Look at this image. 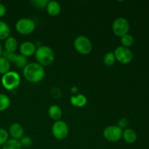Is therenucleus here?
I'll return each mask as SVG.
<instances>
[{
    "label": "nucleus",
    "instance_id": "obj_22",
    "mask_svg": "<svg viewBox=\"0 0 149 149\" xmlns=\"http://www.w3.org/2000/svg\"><path fill=\"white\" fill-rule=\"evenodd\" d=\"M115 61H116V58H115L114 54L112 52H107L104 55V57H103V63L107 66H111V65H113L114 64Z\"/></svg>",
    "mask_w": 149,
    "mask_h": 149
},
{
    "label": "nucleus",
    "instance_id": "obj_28",
    "mask_svg": "<svg viewBox=\"0 0 149 149\" xmlns=\"http://www.w3.org/2000/svg\"><path fill=\"white\" fill-rule=\"evenodd\" d=\"M128 125V121L127 119H126L125 118H122V119H119V122H118V125L119 127L122 128L123 130V128H125Z\"/></svg>",
    "mask_w": 149,
    "mask_h": 149
},
{
    "label": "nucleus",
    "instance_id": "obj_30",
    "mask_svg": "<svg viewBox=\"0 0 149 149\" xmlns=\"http://www.w3.org/2000/svg\"><path fill=\"white\" fill-rule=\"evenodd\" d=\"M2 52H3L2 47H1V44L0 43V57H1V55H2Z\"/></svg>",
    "mask_w": 149,
    "mask_h": 149
},
{
    "label": "nucleus",
    "instance_id": "obj_23",
    "mask_svg": "<svg viewBox=\"0 0 149 149\" xmlns=\"http://www.w3.org/2000/svg\"><path fill=\"white\" fill-rule=\"evenodd\" d=\"M121 42H122V46L128 48L134 44V38L132 35L126 34L121 37Z\"/></svg>",
    "mask_w": 149,
    "mask_h": 149
},
{
    "label": "nucleus",
    "instance_id": "obj_5",
    "mask_svg": "<svg viewBox=\"0 0 149 149\" xmlns=\"http://www.w3.org/2000/svg\"><path fill=\"white\" fill-rule=\"evenodd\" d=\"M113 33L119 37L128 34L130 31V23L125 17H117L112 24Z\"/></svg>",
    "mask_w": 149,
    "mask_h": 149
},
{
    "label": "nucleus",
    "instance_id": "obj_17",
    "mask_svg": "<svg viewBox=\"0 0 149 149\" xmlns=\"http://www.w3.org/2000/svg\"><path fill=\"white\" fill-rule=\"evenodd\" d=\"M10 35V29L7 23L0 20V41L6 40Z\"/></svg>",
    "mask_w": 149,
    "mask_h": 149
},
{
    "label": "nucleus",
    "instance_id": "obj_31",
    "mask_svg": "<svg viewBox=\"0 0 149 149\" xmlns=\"http://www.w3.org/2000/svg\"><path fill=\"white\" fill-rule=\"evenodd\" d=\"M0 149H1V148H0Z\"/></svg>",
    "mask_w": 149,
    "mask_h": 149
},
{
    "label": "nucleus",
    "instance_id": "obj_18",
    "mask_svg": "<svg viewBox=\"0 0 149 149\" xmlns=\"http://www.w3.org/2000/svg\"><path fill=\"white\" fill-rule=\"evenodd\" d=\"M22 146L18 140L9 139L3 145L2 149H21Z\"/></svg>",
    "mask_w": 149,
    "mask_h": 149
},
{
    "label": "nucleus",
    "instance_id": "obj_11",
    "mask_svg": "<svg viewBox=\"0 0 149 149\" xmlns=\"http://www.w3.org/2000/svg\"><path fill=\"white\" fill-rule=\"evenodd\" d=\"M9 134L13 137V139L20 140L23 138L24 130L22 125L18 123H13L9 127Z\"/></svg>",
    "mask_w": 149,
    "mask_h": 149
},
{
    "label": "nucleus",
    "instance_id": "obj_25",
    "mask_svg": "<svg viewBox=\"0 0 149 149\" xmlns=\"http://www.w3.org/2000/svg\"><path fill=\"white\" fill-rule=\"evenodd\" d=\"M1 56L4 57V58H6L10 63H15L16 58H17V55H16L15 52H7V51L3 52Z\"/></svg>",
    "mask_w": 149,
    "mask_h": 149
},
{
    "label": "nucleus",
    "instance_id": "obj_7",
    "mask_svg": "<svg viewBox=\"0 0 149 149\" xmlns=\"http://www.w3.org/2000/svg\"><path fill=\"white\" fill-rule=\"evenodd\" d=\"M123 130L117 125H111L103 130V137L109 142H117L122 138Z\"/></svg>",
    "mask_w": 149,
    "mask_h": 149
},
{
    "label": "nucleus",
    "instance_id": "obj_24",
    "mask_svg": "<svg viewBox=\"0 0 149 149\" xmlns=\"http://www.w3.org/2000/svg\"><path fill=\"white\" fill-rule=\"evenodd\" d=\"M9 140V133L6 130L0 128V146H3Z\"/></svg>",
    "mask_w": 149,
    "mask_h": 149
},
{
    "label": "nucleus",
    "instance_id": "obj_29",
    "mask_svg": "<svg viewBox=\"0 0 149 149\" xmlns=\"http://www.w3.org/2000/svg\"><path fill=\"white\" fill-rule=\"evenodd\" d=\"M6 12H7V10H6L5 6L0 3V17H2L3 16H4V15L6 14Z\"/></svg>",
    "mask_w": 149,
    "mask_h": 149
},
{
    "label": "nucleus",
    "instance_id": "obj_6",
    "mask_svg": "<svg viewBox=\"0 0 149 149\" xmlns=\"http://www.w3.org/2000/svg\"><path fill=\"white\" fill-rule=\"evenodd\" d=\"M34 21L30 18H21L16 23L15 29L22 35H29L35 30Z\"/></svg>",
    "mask_w": 149,
    "mask_h": 149
},
{
    "label": "nucleus",
    "instance_id": "obj_21",
    "mask_svg": "<svg viewBox=\"0 0 149 149\" xmlns=\"http://www.w3.org/2000/svg\"><path fill=\"white\" fill-rule=\"evenodd\" d=\"M28 58L27 57H25L22 55H17L15 61V65L20 68H24L28 65Z\"/></svg>",
    "mask_w": 149,
    "mask_h": 149
},
{
    "label": "nucleus",
    "instance_id": "obj_20",
    "mask_svg": "<svg viewBox=\"0 0 149 149\" xmlns=\"http://www.w3.org/2000/svg\"><path fill=\"white\" fill-rule=\"evenodd\" d=\"M10 105V99L7 95L0 93V111H4L9 108Z\"/></svg>",
    "mask_w": 149,
    "mask_h": 149
},
{
    "label": "nucleus",
    "instance_id": "obj_14",
    "mask_svg": "<svg viewBox=\"0 0 149 149\" xmlns=\"http://www.w3.org/2000/svg\"><path fill=\"white\" fill-rule=\"evenodd\" d=\"M48 114L51 119L55 121H58L62 116V109L57 105H52L48 109Z\"/></svg>",
    "mask_w": 149,
    "mask_h": 149
},
{
    "label": "nucleus",
    "instance_id": "obj_16",
    "mask_svg": "<svg viewBox=\"0 0 149 149\" xmlns=\"http://www.w3.org/2000/svg\"><path fill=\"white\" fill-rule=\"evenodd\" d=\"M5 51L10 52H15L17 49V42L13 36H9L4 42Z\"/></svg>",
    "mask_w": 149,
    "mask_h": 149
},
{
    "label": "nucleus",
    "instance_id": "obj_4",
    "mask_svg": "<svg viewBox=\"0 0 149 149\" xmlns=\"http://www.w3.org/2000/svg\"><path fill=\"white\" fill-rule=\"evenodd\" d=\"M74 48L81 55H88L93 49V45L90 39L84 36H79L74 42Z\"/></svg>",
    "mask_w": 149,
    "mask_h": 149
},
{
    "label": "nucleus",
    "instance_id": "obj_9",
    "mask_svg": "<svg viewBox=\"0 0 149 149\" xmlns=\"http://www.w3.org/2000/svg\"><path fill=\"white\" fill-rule=\"evenodd\" d=\"M116 60L122 64H128L132 60V52L129 48L123 46H119L113 52Z\"/></svg>",
    "mask_w": 149,
    "mask_h": 149
},
{
    "label": "nucleus",
    "instance_id": "obj_1",
    "mask_svg": "<svg viewBox=\"0 0 149 149\" xmlns=\"http://www.w3.org/2000/svg\"><path fill=\"white\" fill-rule=\"evenodd\" d=\"M23 76L27 81L31 83H38L43 79L45 77V69L38 63H29L23 71Z\"/></svg>",
    "mask_w": 149,
    "mask_h": 149
},
{
    "label": "nucleus",
    "instance_id": "obj_19",
    "mask_svg": "<svg viewBox=\"0 0 149 149\" xmlns=\"http://www.w3.org/2000/svg\"><path fill=\"white\" fill-rule=\"evenodd\" d=\"M10 63L4 57H0V74H5L10 71Z\"/></svg>",
    "mask_w": 149,
    "mask_h": 149
},
{
    "label": "nucleus",
    "instance_id": "obj_3",
    "mask_svg": "<svg viewBox=\"0 0 149 149\" xmlns=\"http://www.w3.org/2000/svg\"><path fill=\"white\" fill-rule=\"evenodd\" d=\"M1 81L4 89L9 91H13L16 90L20 85V77L18 73L10 71L2 76Z\"/></svg>",
    "mask_w": 149,
    "mask_h": 149
},
{
    "label": "nucleus",
    "instance_id": "obj_12",
    "mask_svg": "<svg viewBox=\"0 0 149 149\" xmlns=\"http://www.w3.org/2000/svg\"><path fill=\"white\" fill-rule=\"evenodd\" d=\"M46 9L48 14L50 16H52V17L58 15L61 10V5L56 1H49Z\"/></svg>",
    "mask_w": 149,
    "mask_h": 149
},
{
    "label": "nucleus",
    "instance_id": "obj_15",
    "mask_svg": "<svg viewBox=\"0 0 149 149\" xmlns=\"http://www.w3.org/2000/svg\"><path fill=\"white\" fill-rule=\"evenodd\" d=\"M122 137L125 142L127 143H134L137 141V138H138L136 132L133 130L130 129V128H127L125 130H123Z\"/></svg>",
    "mask_w": 149,
    "mask_h": 149
},
{
    "label": "nucleus",
    "instance_id": "obj_10",
    "mask_svg": "<svg viewBox=\"0 0 149 149\" xmlns=\"http://www.w3.org/2000/svg\"><path fill=\"white\" fill-rule=\"evenodd\" d=\"M20 55L25 57H29L34 55L36 52V45L31 42H25L22 43L20 46Z\"/></svg>",
    "mask_w": 149,
    "mask_h": 149
},
{
    "label": "nucleus",
    "instance_id": "obj_27",
    "mask_svg": "<svg viewBox=\"0 0 149 149\" xmlns=\"http://www.w3.org/2000/svg\"><path fill=\"white\" fill-rule=\"evenodd\" d=\"M19 141H20V143L21 145V146L23 147V148H29V147H30L31 146L32 143H33L31 138L29 136L23 137L22 138H20Z\"/></svg>",
    "mask_w": 149,
    "mask_h": 149
},
{
    "label": "nucleus",
    "instance_id": "obj_13",
    "mask_svg": "<svg viewBox=\"0 0 149 149\" xmlns=\"http://www.w3.org/2000/svg\"><path fill=\"white\" fill-rule=\"evenodd\" d=\"M71 104L75 107H84L87 103V98L85 95L82 94H79L77 96H71L70 99Z\"/></svg>",
    "mask_w": 149,
    "mask_h": 149
},
{
    "label": "nucleus",
    "instance_id": "obj_26",
    "mask_svg": "<svg viewBox=\"0 0 149 149\" xmlns=\"http://www.w3.org/2000/svg\"><path fill=\"white\" fill-rule=\"evenodd\" d=\"M49 1L47 0H33L32 1V4L35 7L38 9L46 8Z\"/></svg>",
    "mask_w": 149,
    "mask_h": 149
},
{
    "label": "nucleus",
    "instance_id": "obj_8",
    "mask_svg": "<svg viewBox=\"0 0 149 149\" xmlns=\"http://www.w3.org/2000/svg\"><path fill=\"white\" fill-rule=\"evenodd\" d=\"M69 129L68 126L65 122L61 120L56 121L53 124L52 127V135L56 139L63 140L68 136Z\"/></svg>",
    "mask_w": 149,
    "mask_h": 149
},
{
    "label": "nucleus",
    "instance_id": "obj_2",
    "mask_svg": "<svg viewBox=\"0 0 149 149\" xmlns=\"http://www.w3.org/2000/svg\"><path fill=\"white\" fill-rule=\"evenodd\" d=\"M34 55L38 63L42 66H47L51 65L55 59V54L53 50L49 47L45 45L39 46L36 49Z\"/></svg>",
    "mask_w": 149,
    "mask_h": 149
}]
</instances>
